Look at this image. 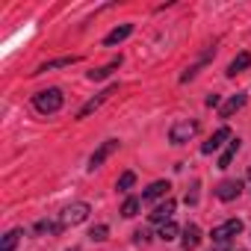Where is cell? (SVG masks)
Returning <instances> with one entry per match:
<instances>
[{
	"label": "cell",
	"mask_w": 251,
	"mask_h": 251,
	"mask_svg": "<svg viewBox=\"0 0 251 251\" xmlns=\"http://www.w3.org/2000/svg\"><path fill=\"white\" fill-rule=\"evenodd\" d=\"M62 100H65V95H62L59 89H42V92L33 95V106H36L39 112H45V115L56 112V109L62 106Z\"/></svg>",
	"instance_id": "cell-1"
},
{
	"label": "cell",
	"mask_w": 251,
	"mask_h": 251,
	"mask_svg": "<svg viewBox=\"0 0 251 251\" xmlns=\"http://www.w3.org/2000/svg\"><path fill=\"white\" fill-rule=\"evenodd\" d=\"M195 133H198V121L180 118V121H175V124H172V130H169V142H172V145H183V142H189Z\"/></svg>",
	"instance_id": "cell-2"
},
{
	"label": "cell",
	"mask_w": 251,
	"mask_h": 251,
	"mask_svg": "<svg viewBox=\"0 0 251 251\" xmlns=\"http://www.w3.org/2000/svg\"><path fill=\"white\" fill-rule=\"evenodd\" d=\"M86 219H89V204H86V201H77V204H71V207L62 210L59 225H62V227H74V225H80V222H86Z\"/></svg>",
	"instance_id": "cell-3"
},
{
	"label": "cell",
	"mask_w": 251,
	"mask_h": 251,
	"mask_svg": "<svg viewBox=\"0 0 251 251\" xmlns=\"http://www.w3.org/2000/svg\"><path fill=\"white\" fill-rule=\"evenodd\" d=\"M242 233V222L239 219H227V222H222L219 227H213V242L216 245H225V242H230L233 236H239Z\"/></svg>",
	"instance_id": "cell-4"
},
{
	"label": "cell",
	"mask_w": 251,
	"mask_h": 251,
	"mask_svg": "<svg viewBox=\"0 0 251 251\" xmlns=\"http://www.w3.org/2000/svg\"><path fill=\"white\" fill-rule=\"evenodd\" d=\"M115 151H118V139H106V142H103V145H100V148L92 154V163H89V169H92V172H95V169H100V166H103V160H106L109 154H115Z\"/></svg>",
	"instance_id": "cell-5"
},
{
	"label": "cell",
	"mask_w": 251,
	"mask_h": 251,
	"mask_svg": "<svg viewBox=\"0 0 251 251\" xmlns=\"http://www.w3.org/2000/svg\"><path fill=\"white\" fill-rule=\"evenodd\" d=\"M239 192H242V180H222L216 186V198L219 201H233V198H239Z\"/></svg>",
	"instance_id": "cell-6"
},
{
	"label": "cell",
	"mask_w": 251,
	"mask_h": 251,
	"mask_svg": "<svg viewBox=\"0 0 251 251\" xmlns=\"http://www.w3.org/2000/svg\"><path fill=\"white\" fill-rule=\"evenodd\" d=\"M227 139H230V127H219V130H216L204 145H201V154H213V151H219Z\"/></svg>",
	"instance_id": "cell-7"
},
{
	"label": "cell",
	"mask_w": 251,
	"mask_h": 251,
	"mask_svg": "<svg viewBox=\"0 0 251 251\" xmlns=\"http://www.w3.org/2000/svg\"><path fill=\"white\" fill-rule=\"evenodd\" d=\"M198 245H201V227H198V225H186L183 239H180V248H183V251H195Z\"/></svg>",
	"instance_id": "cell-8"
},
{
	"label": "cell",
	"mask_w": 251,
	"mask_h": 251,
	"mask_svg": "<svg viewBox=\"0 0 251 251\" xmlns=\"http://www.w3.org/2000/svg\"><path fill=\"white\" fill-rule=\"evenodd\" d=\"M109 95H115V86H109V89H106V92H100L98 98H92V100H86V103L80 106V112H77V118H86V115H92V112H95V109H98V106H100V103H103V100H106Z\"/></svg>",
	"instance_id": "cell-9"
},
{
	"label": "cell",
	"mask_w": 251,
	"mask_h": 251,
	"mask_svg": "<svg viewBox=\"0 0 251 251\" xmlns=\"http://www.w3.org/2000/svg\"><path fill=\"white\" fill-rule=\"evenodd\" d=\"M172 213H175V198H166V201L151 213V222H163V225H166V222H172Z\"/></svg>",
	"instance_id": "cell-10"
},
{
	"label": "cell",
	"mask_w": 251,
	"mask_h": 251,
	"mask_svg": "<svg viewBox=\"0 0 251 251\" xmlns=\"http://www.w3.org/2000/svg\"><path fill=\"white\" fill-rule=\"evenodd\" d=\"M172 186H169V180H154L145 192H142V201H154V198H160V195H166Z\"/></svg>",
	"instance_id": "cell-11"
},
{
	"label": "cell",
	"mask_w": 251,
	"mask_h": 251,
	"mask_svg": "<svg viewBox=\"0 0 251 251\" xmlns=\"http://www.w3.org/2000/svg\"><path fill=\"white\" fill-rule=\"evenodd\" d=\"M133 33V24H121V27H115L106 39H103V45H118V42H124V39H127Z\"/></svg>",
	"instance_id": "cell-12"
},
{
	"label": "cell",
	"mask_w": 251,
	"mask_h": 251,
	"mask_svg": "<svg viewBox=\"0 0 251 251\" xmlns=\"http://www.w3.org/2000/svg\"><path fill=\"white\" fill-rule=\"evenodd\" d=\"M242 106H245V95H242V92H236V95L222 106V118H230V115H233L236 109H242Z\"/></svg>",
	"instance_id": "cell-13"
},
{
	"label": "cell",
	"mask_w": 251,
	"mask_h": 251,
	"mask_svg": "<svg viewBox=\"0 0 251 251\" xmlns=\"http://www.w3.org/2000/svg\"><path fill=\"white\" fill-rule=\"evenodd\" d=\"M74 62H80V56H59V59H50V62H45L39 71H53V68H68V65H74ZM36 71V74H39Z\"/></svg>",
	"instance_id": "cell-14"
},
{
	"label": "cell",
	"mask_w": 251,
	"mask_h": 251,
	"mask_svg": "<svg viewBox=\"0 0 251 251\" xmlns=\"http://www.w3.org/2000/svg\"><path fill=\"white\" fill-rule=\"evenodd\" d=\"M248 65H251V53H239V56L227 65V77H236V74H239V71H245Z\"/></svg>",
	"instance_id": "cell-15"
},
{
	"label": "cell",
	"mask_w": 251,
	"mask_h": 251,
	"mask_svg": "<svg viewBox=\"0 0 251 251\" xmlns=\"http://www.w3.org/2000/svg\"><path fill=\"white\" fill-rule=\"evenodd\" d=\"M236 151H239V139H230V145H227V151L219 157V169H227L230 166V160L236 157Z\"/></svg>",
	"instance_id": "cell-16"
},
{
	"label": "cell",
	"mask_w": 251,
	"mask_h": 251,
	"mask_svg": "<svg viewBox=\"0 0 251 251\" xmlns=\"http://www.w3.org/2000/svg\"><path fill=\"white\" fill-rule=\"evenodd\" d=\"M118 62L121 59H115V62H109V65H103V68H95V71H89V80H106L115 68H118Z\"/></svg>",
	"instance_id": "cell-17"
},
{
	"label": "cell",
	"mask_w": 251,
	"mask_h": 251,
	"mask_svg": "<svg viewBox=\"0 0 251 251\" xmlns=\"http://www.w3.org/2000/svg\"><path fill=\"white\" fill-rule=\"evenodd\" d=\"M177 233H180V227H177L175 222H166V225H160V233H157V236H160L163 242H172Z\"/></svg>",
	"instance_id": "cell-18"
},
{
	"label": "cell",
	"mask_w": 251,
	"mask_h": 251,
	"mask_svg": "<svg viewBox=\"0 0 251 251\" xmlns=\"http://www.w3.org/2000/svg\"><path fill=\"white\" fill-rule=\"evenodd\" d=\"M139 204H142L139 198H127V201L121 204V216H124V219H133V216L139 213Z\"/></svg>",
	"instance_id": "cell-19"
},
{
	"label": "cell",
	"mask_w": 251,
	"mask_h": 251,
	"mask_svg": "<svg viewBox=\"0 0 251 251\" xmlns=\"http://www.w3.org/2000/svg\"><path fill=\"white\" fill-rule=\"evenodd\" d=\"M18 239H21V230H9V233L3 236V248H0V251H15Z\"/></svg>",
	"instance_id": "cell-20"
},
{
	"label": "cell",
	"mask_w": 251,
	"mask_h": 251,
	"mask_svg": "<svg viewBox=\"0 0 251 251\" xmlns=\"http://www.w3.org/2000/svg\"><path fill=\"white\" fill-rule=\"evenodd\" d=\"M133 183H136V175H133V172H124V175L118 177V192H127Z\"/></svg>",
	"instance_id": "cell-21"
},
{
	"label": "cell",
	"mask_w": 251,
	"mask_h": 251,
	"mask_svg": "<svg viewBox=\"0 0 251 251\" xmlns=\"http://www.w3.org/2000/svg\"><path fill=\"white\" fill-rule=\"evenodd\" d=\"M89 236H92L95 242H103V239L109 236V227H106V225H95V227L89 230Z\"/></svg>",
	"instance_id": "cell-22"
},
{
	"label": "cell",
	"mask_w": 251,
	"mask_h": 251,
	"mask_svg": "<svg viewBox=\"0 0 251 251\" xmlns=\"http://www.w3.org/2000/svg\"><path fill=\"white\" fill-rule=\"evenodd\" d=\"M198 201V183L192 186V192H186V204H195Z\"/></svg>",
	"instance_id": "cell-23"
},
{
	"label": "cell",
	"mask_w": 251,
	"mask_h": 251,
	"mask_svg": "<svg viewBox=\"0 0 251 251\" xmlns=\"http://www.w3.org/2000/svg\"><path fill=\"white\" fill-rule=\"evenodd\" d=\"M133 236H136V242H148V233H145V230H136Z\"/></svg>",
	"instance_id": "cell-24"
},
{
	"label": "cell",
	"mask_w": 251,
	"mask_h": 251,
	"mask_svg": "<svg viewBox=\"0 0 251 251\" xmlns=\"http://www.w3.org/2000/svg\"><path fill=\"white\" fill-rule=\"evenodd\" d=\"M207 106H219V95H210L207 98Z\"/></svg>",
	"instance_id": "cell-25"
}]
</instances>
